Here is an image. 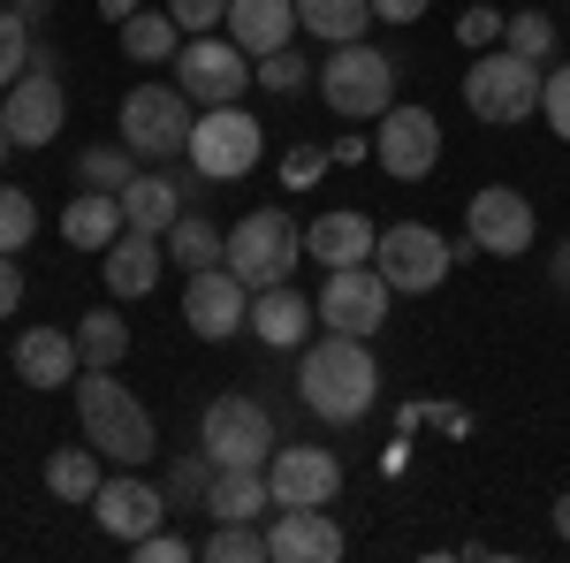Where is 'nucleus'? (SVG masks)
Returning a JSON list of instances; mask_svg holds the SVG:
<instances>
[{
  "mask_svg": "<svg viewBox=\"0 0 570 563\" xmlns=\"http://www.w3.org/2000/svg\"><path fill=\"white\" fill-rule=\"evenodd\" d=\"M389 274L365 260V266H327V290H320V320L335 336H381L389 328Z\"/></svg>",
  "mask_w": 570,
  "mask_h": 563,
  "instance_id": "obj_12",
  "label": "nucleus"
},
{
  "mask_svg": "<svg viewBox=\"0 0 570 563\" xmlns=\"http://www.w3.org/2000/svg\"><path fill=\"white\" fill-rule=\"evenodd\" d=\"M464 236L494 252V260H518L532 252V236H540V221H532V198L525 191H510V183H487L472 191V206H464Z\"/></svg>",
  "mask_w": 570,
  "mask_h": 563,
  "instance_id": "obj_14",
  "label": "nucleus"
},
{
  "mask_svg": "<svg viewBox=\"0 0 570 563\" xmlns=\"http://www.w3.org/2000/svg\"><path fill=\"white\" fill-rule=\"evenodd\" d=\"M130 549H137V563H190V541H176L168 525H153L145 541H130Z\"/></svg>",
  "mask_w": 570,
  "mask_h": 563,
  "instance_id": "obj_42",
  "label": "nucleus"
},
{
  "mask_svg": "<svg viewBox=\"0 0 570 563\" xmlns=\"http://www.w3.org/2000/svg\"><path fill=\"white\" fill-rule=\"evenodd\" d=\"M183 320H190V336H206V343L244 336V320H252V282H244L228 260L198 266V274L183 282Z\"/></svg>",
  "mask_w": 570,
  "mask_h": 563,
  "instance_id": "obj_11",
  "label": "nucleus"
},
{
  "mask_svg": "<svg viewBox=\"0 0 570 563\" xmlns=\"http://www.w3.org/2000/svg\"><path fill=\"white\" fill-rule=\"evenodd\" d=\"M548 274H556V290H570V236H563V252H556V266H548Z\"/></svg>",
  "mask_w": 570,
  "mask_h": 563,
  "instance_id": "obj_48",
  "label": "nucleus"
},
{
  "mask_svg": "<svg viewBox=\"0 0 570 563\" xmlns=\"http://www.w3.org/2000/svg\"><path fill=\"white\" fill-rule=\"evenodd\" d=\"M266 153L259 123L244 115V99L236 107H206L198 123H190V168L206 175V183H236V175H252Z\"/></svg>",
  "mask_w": 570,
  "mask_h": 563,
  "instance_id": "obj_10",
  "label": "nucleus"
},
{
  "mask_svg": "<svg viewBox=\"0 0 570 563\" xmlns=\"http://www.w3.org/2000/svg\"><path fill=\"white\" fill-rule=\"evenodd\" d=\"M228 39L244 46L252 61L297 46V0H228Z\"/></svg>",
  "mask_w": 570,
  "mask_h": 563,
  "instance_id": "obj_22",
  "label": "nucleus"
},
{
  "mask_svg": "<svg viewBox=\"0 0 570 563\" xmlns=\"http://www.w3.org/2000/svg\"><path fill=\"white\" fill-rule=\"evenodd\" d=\"M122 229H130V221H122V198H115V191H77V206H61V236H69L77 252H107Z\"/></svg>",
  "mask_w": 570,
  "mask_h": 563,
  "instance_id": "obj_26",
  "label": "nucleus"
},
{
  "mask_svg": "<svg viewBox=\"0 0 570 563\" xmlns=\"http://www.w3.org/2000/svg\"><path fill=\"white\" fill-rule=\"evenodd\" d=\"M266 487H274V511L282 503H335L343 495V457L320 449V441H289L266 457Z\"/></svg>",
  "mask_w": 570,
  "mask_h": 563,
  "instance_id": "obj_16",
  "label": "nucleus"
},
{
  "mask_svg": "<svg viewBox=\"0 0 570 563\" xmlns=\"http://www.w3.org/2000/svg\"><path fill=\"white\" fill-rule=\"evenodd\" d=\"M373 266L389 274L395 298H426V290L449 282L456 252H449V236L426 229V221H395V229H381V244H373Z\"/></svg>",
  "mask_w": 570,
  "mask_h": 563,
  "instance_id": "obj_8",
  "label": "nucleus"
},
{
  "mask_svg": "<svg viewBox=\"0 0 570 563\" xmlns=\"http://www.w3.org/2000/svg\"><path fill=\"white\" fill-rule=\"evenodd\" d=\"M297 260H305V229H297V214H289V206H252V214L228 229V266H236L252 290L289 282V274H297Z\"/></svg>",
  "mask_w": 570,
  "mask_h": 563,
  "instance_id": "obj_5",
  "label": "nucleus"
},
{
  "mask_svg": "<svg viewBox=\"0 0 570 563\" xmlns=\"http://www.w3.org/2000/svg\"><path fill=\"white\" fill-rule=\"evenodd\" d=\"M77 350H85V366H122L130 358V328H122V312H85L77 320Z\"/></svg>",
  "mask_w": 570,
  "mask_h": 563,
  "instance_id": "obj_32",
  "label": "nucleus"
},
{
  "mask_svg": "<svg viewBox=\"0 0 570 563\" xmlns=\"http://www.w3.org/2000/svg\"><path fill=\"white\" fill-rule=\"evenodd\" d=\"M99 260H107L99 274H107V290H115V298H145V290L160 282V260H168V244H160V236H145V229H122V236H115Z\"/></svg>",
  "mask_w": 570,
  "mask_h": 563,
  "instance_id": "obj_24",
  "label": "nucleus"
},
{
  "mask_svg": "<svg viewBox=\"0 0 570 563\" xmlns=\"http://www.w3.org/2000/svg\"><path fill=\"white\" fill-rule=\"evenodd\" d=\"M198 99L183 85H137L122 91V145H130L137 161H176V153H190V115Z\"/></svg>",
  "mask_w": 570,
  "mask_h": 563,
  "instance_id": "obj_6",
  "label": "nucleus"
},
{
  "mask_svg": "<svg viewBox=\"0 0 570 563\" xmlns=\"http://www.w3.org/2000/svg\"><path fill=\"white\" fill-rule=\"evenodd\" d=\"M274 511V487H266V465H214L206 479V518H236V525H259Z\"/></svg>",
  "mask_w": 570,
  "mask_h": 563,
  "instance_id": "obj_21",
  "label": "nucleus"
},
{
  "mask_svg": "<svg viewBox=\"0 0 570 563\" xmlns=\"http://www.w3.org/2000/svg\"><path fill=\"white\" fill-rule=\"evenodd\" d=\"M297 31L320 46H351L373 31V0H297Z\"/></svg>",
  "mask_w": 570,
  "mask_h": 563,
  "instance_id": "obj_28",
  "label": "nucleus"
},
{
  "mask_svg": "<svg viewBox=\"0 0 570 563\" xmlns=\"http://www.w3.org/2000/svg\"><path fill=\"white\" fill-rule=\"evenodd\" d=\"M8 8H16L23 23H46V8H53V0H8Z\"/></svg>",
  "mask_w": 570,
  "mask_h": 563,
  "instance_id": "obj_47",
  "label": "nucleus"
},
{
  "mask_svg": "<svg viewBox=\"0 0 570 563\" xmlns=\"http://www.w3.org/2000/svg\"><path fill=\"white\" fill-rule=\"evenodd\" d=\"M16 373H23V389H77V373H85L77 328H23L16 336Z\"/></svg>",
  "mask_w": 570,
  "mask_h": 563,
  "instance_id": "obj_19",
  "label": "nucleus"
},
{
  "mask_svg": "<svg viewBox=\"0 0 570 563\" xmlns=\"http://www.w3.org/2000/svg\"><path fill=\"white\" fill-rule=\"evenodd\" d=\"M137 168H145V161H137L122 137H115V145H85V153H77V191H115V198H122V183H130Z\"/></svg>",
  "mask_w": 570,
  "mask_h": 563,
  "instance_id": "obj_31",
  "label": "nucleus"
},
{
  "mask_svg": "<svg viewBox=\"0 0 570 563\" xmlns=\"http://www.w3.org/2000/svg\"><path fill=\"white\" fill-rule=\"evenodd\" d=\"M297 396H305V411H320L327 427H357L373 411V396H381V366H373L365 336L305 343V358H297Z\"/></svg>",
  "mask_w": 570,
  "mask_h": 563,
  "instance_id": "obj_1",
  "label": "nucleus"
},
{
  "mask_svg": "<svg viewBox=\"0 0 570 563\" xmlns=\"http://www.w3.org/2000/svg\"><path fill=\"white\" fill-rule=\"evenodd\" d=\"M252 77H259L266 91H305L312 77H320V69H312L297 46H282V54H259V61H252Z\"/></svg>",
  "mask_w": 570,
  "mask_h": 563,
  "instance_id": "obj_35",
  "label": "nucleus"
},
{
  "mask_svg": "<svg viewBox=\"0 0 570 563\" xmlns=\"http://www.w3.org/2000/svg\"><path fill=\"white\" fill-rule=\"evenodd\" d=\"M556 533H563V541H570V495H563V503H556Z\"/></svg>",
  "mask_w": 570,
  "mask_h": 563,
  "instance_id": "obj_49",
  "label": "nucleus"
},
{
  "mask_svg": "<svg viewBox=\"0 0 570 563\" xmlns=\"http://www.w3.org/2000/svg\"><path fill=\"white\" fill-rule=\"evenodd\" d=\"M312 85L327 91V107L343 115V123H381L395 107V69H389V54L381 46H327V61H320V77Z\"/></svg>",
  "mask_w": 570,
  "mask_h": 563,
  "instance_id": "obj_3",
  "label": "nucleus"
},
{
  "mask_svg": "<svg viewBox=\"0 0 570 563\" xmlns=\"http://www.w3.org/2000/svg\"><path fill=\"white\" fill-rule=\"evenodd\" d=\"M168 16L183 23V39H198V31L228 23V0H168Z\"/></svg>",
  "mask_w": 570,
  "mask_h": 563,
  "instance_id": "obj_40",
  "label": "nucleus"
},
{
  "mask_svg": "<svg viewBox=\"0 0 570 563\" xmlns=\"http://www.w3.org/2000/svg\"><path fill=\"white\" fill-rule=\"evenodd\" d=\"M206 563H266V525L220 518L214 533H206Z\"/></svg>",
  "mask_w": 570,
  "mask_h": 563,
  "instance_id": "obj_34",
  "label": "nucleus"
},
{
  "mask_svg": "<svg viewBox=\"0 0 570 563\" xmlns=\"http://www.w3.org/2000/svg\"><path fill=\"white\" fill-rule=\"evenodd\" d=\"M502 23H510V16H494V8H464V16H456V39L464 46H502Z\"/></svg>",
  "mask_w": 570,
  "mask_h": 563,
  "instance_id": "obj_41",
  "label": "nucleus"
},
{
  "mask_svg": "<svg viewBox=\"0 0 570 563\" xmlns=\"http://www.w3.org/2000/svg\"><path fill=\"white\" fill-rule=\"evenodd\" d=\"M31 236H39V206H31L23 191H8V183H0V252H23Z\"/></svg>",
  "mask_w": 570,
  "mask_h": 563,
  "instance_id": "obj_36",
  "label": "nucleus"
},
{
  "mask_svg": "<svg viewBox=\"0 0 570 563\" xmlns=\"http://www.w3.org/2000/svg\"><path fill=\"white\" fill-rule=\"evenodd\" d=\"M343 556V525L327 518V503H282L266 525V563H335Z\"/></svg>",
  "mask_w": 570,
  "mask_h": 563,
  "instance_id": "obj_17",
  "label": "nucleus"
},
{
  "mask_svg": "<svg viewBox=\"0 0 570 563\" xmlns=\"http://www.w3.org/2000/svg\"><path fill=\"white\" fill-rule=\"evenodd\" d=\"M434 161H441V123L426 107H389L381 137H373V168L395 175V183H426Z\"/></svg>",
  "mask_w": 570,
  "mask_h": 563,
  "instance_id": "obj_15",
  "label": "nucleus"
},
{
  "mask_svg": "<svg viewBox=\"0 0 570 563\" xmlns=\"http://www.w3.org/2000/svg\"><path fill=\"white\" fill-rule=\"evenodd\" d=\"M176 85L190 91L198 107H236L259 77H252V54L228 39V31H198V39H183V54H176Z\"/></svg>",
  "mask_w": 570,
  "mask_h": 563,
  "instance_id": "obj_9",
  "label": "nucleus"
},
{
  "mask_svg": "<svg viewBox=\"0 0 570 563\" xmlns=\"http://www.w3.org/2000/svg\"><path fill=\"white\" fill-rule=\"evenodd\" d=\"M312 320H320V304L305 298V290H289V282H266V290H252V336H259L266 350H305Z\"/></svg>",
  "mask_w": 570,
  "mask_h": 563,
  "instance_id": "obj_20",
  "label": "nucleus"
},
{
  "mask_svg": "<svg viewBox=\"0 0 570 563\" xmlns=\"http://www.w3.org/2000/svg\"><path fill=\"white\" fill-rule=\"evenodd\" d=\"M0 153H8V130H0Z\"/></svg>",
  "mask_w": 570,
  "mask_h": 563,
  "instance_id": "obj_50",
  "label": "nucleus"
},
{
  "mask_svg": "<svg viewBox=\"0 0 570 563\" xmlns=\"http://www.w3.org/2000/svg\"><path fill=\"white\" fill-rule=\"evenodd\" d=\"M23 304V266H16V252H0V320Z\"/></svg>",
  "mask_w": 570,
  "mask_h": 563,
  "instance_id": "obj_43",
  "label": "nucleus"
},
{
  "mask_svg": "<svg viewBox=\"0 0 570 563\" xmlns=\"http://www.w3.org/2000/svg\"><path fill=\"white\" fill-rule=\"evenodd\" d=\"M23 69H31V23L16 8H0V91L16 85Z\"/></svg>",
  "mask_w": 570,
  "mask_h": 563,
  "instance_id": "obj_37",
  "label": "nucleus"
},
{
  "mask_svg": "<svg viewBox=\"0 0 570 563\" xmlns=\"http://www.w3.org/2000/svg\"><path fill=\"white\" fill-rule=\"evenodd\" d=\"M320 161H327L320 145H305V153H289V183H312V175H320Z\"/></svg>",
  "mask_w": 570,
  "mask_h": 563,
  "instance_id": "obj_45",
  "label": "nucleus"
},
{
  "mask_svg": "<svg viewBox=\"0 0 570 563\" xmlns=\"http://www.w3.org/2000/svg\"><path fill=\"white\" fill-rule=\"evenodd\" d=\"M137 8H145V0H99V16H115V23H130Z\"/></svg>",
  "mask_w": 570,
  "mask_h": 563,
  "instance_id": "obj_46",
  "label": "nucleus"
},
{
  "mask_svg": "<svg viewBox=\"0 0 570 563\" xmlns=\"http://www.w3.org/2000/svg\"><path fill=\"white\" fill-rule=\"evenodd\" d=\"M160 244H168V260H176L183 274H198V266H220V260H228V229H214V214H206V206H183L176 229H168Z\"/></svg>",
  "mask_w": 570,
  "mask_h": 563,
  "instance_id": "obj_27",
  "label": "nucleus"
},
{
  "mask_svg": "<svg viewBox=\"0 0 570 563\" xmlns=\"http://www.w3.org/2000/svg\"><path fill=\"white\" fill-rule=\"evenodd\" d=\"M426 0H373V23H419Z\"/></svg>",
  "mask_w": 570,
  "mask_h": 563,
  "instance_id": "obj_44",
  "label": "nucleus"
},
{
  "mask_svg": "<svg viewBox=\"0 0 570 563\" xmlns=\"http://www.w3.org/2000/svg\"><path fill=\"white\" fill-rule=\"evenodd\" d=\"M373 244H381V229L365 214H351V206H335V214H320L305 229V260H320V266H365Z\"/></svg>",
  "mask_w": 570,
  "mask_h": 563,
  "instance_id": "obj_23",
  "label": "nucleus"
},
{
  "mask_svg": "<svg viewBox=\"0 0 570 563\" xmlns=\"http://www.w3.org/2000/svg\"><path fill=\"white\" fill-rule=\"evenodd\" d=\"M540 61H525V54H510V46H487L480 61L464 69V107L480 115V123H494V130H510V123H525V115H540Z\"/></svg>",
  "mask_w": 570,
  "mask_h": 563,
  "instance_id": "obj_4",
  "label": "nucleus"
},
{
  "mask_svg": "<svg viewBox=\"0 0 570 563\" xmlns=\"http://www.w3.org/2000/svg\"><path fill=\"white\" fill-rule=\"evenodd\" d=\"M198 449H206V465H266L282 441H274V419H266L259 396L228 389L198 411Z\"/></svg>",
  "mask_w": 570,
  "mask_h": 563,
  "instance_id": "obj_7",
  "label": "nucleus"
},
{
  "mask_svg": "<svg viewBox=\"0 0 570 563\" xmlns=\"http://www.w3.org/2000/svg\"><path fill=\"white\" fill-rule=\"evenodd\" d=\"M502 46L548 69V61H556V16H548V8H525V16H510V23H502Z\"/></svg>",
  "mask_w": 570,
  "mask_h": 563,
  "instance_id": "obj_33",
  "label": "nucleus"
},
{
  "mask_svg": "<svg viewBox=\"0 0 570 563\" xmlns=\"http://www.w3.org/2000/svg\"><path fill=\"white\" fill-rule=\"evenodd\" d=\"M206 449H198V457H183L176 473H168V511H190V503H198V495H206Z\"/></svg>",
  "mask_w": 570,
  "mask_h": 563,
  "instance_id": "obj_39",
  "label": "nucleus"
},
{
  "mask_svg": "<svg viewBox=\"0 0 570 563\" xmlns=\"http://www.w3.org/2000/svg\"><path fill=\"white\" fill-rule=\"evenodd\" d=\"M91 518L107 525L115 541H145L153 525L168 518V487H153V479L130 465V473H115L99 495H91Z\"/></svg>",
  "mask_w": 570,
  "mask_h": 563,
  "instance_id": "obj_18",
  "label": "nucleus"
},
{
  "mask_svg": "<svg viewBox=\"0 0 570 563\" xmlns=\"http://www.w3.org/2000/svg\"><path fill=\"white\" fill-rule=\"evenodd\" d=\"M540 115H548V130L570 145V61H548V77H540Z\"/></svg>",
  "mask_w": 570,
  "mask_h": 563,
  "instance_id": "obj_38",
  "label": "nucleus"
},
{
  "mask_svg": "<svg viewBox=\"0 0 570 563\" xmlns=\"http://www.w3.org/2000/svg\"><path fill=\"white\" fill-rule=\"evenodd\" d=\"M77 419H85V441L99 457H115V465H145V457L160 449L153 411L115 381V366H85V373H77Z\"/></svg>",
  "mask_w": 570,
  "mask_h": 563,
  "instance_id": "obj_2",
  "label": "nucleus"
},
{
  "mask_svg": "<svg viewBox=\"0 0 570 563\" xmlns=\"http://www.w3.org/2000/svg\"><path fill=\"white\" fill-rule=\"evenodd\" d=\"M122 54H130V61H145V69H153V61H176V54H183V23H176V16L137 8L130 23H122Z\"/></svg>",
  "mask_w": 570,
  "mask_h": 563,
  "instance_id": "obj_30",
  "label": "nucleus"
},
{
  "mask_svg": "<svg viewBox=\"0 0 570 563\" xmlns=\"http://www.w3.org/2000/svg\"><path fill=\"white\" fill-rule=\"evenodd\" d=\"M183 214V191H176V175H160V168H137L130 183H122V221L130 229H145V236H168Z\"/></svg>",
  "mask_w": 570,
  "mask_h": 563,
  "instance_id": "obj_25",
  "label": "nucleus"
},
{
  "mask_svg": "<svg viewBox=\"0 0 570 563\" xmlns=\"http://www.w3.org/2000/svg\"><path fill=\"white\" fill-rule=\"evenodd\" d=\"M61 123H69V99H61V77L53 69H23L16 85L0 91V130H8V145L39 153V145L61 137Z\"/></svg>",
  "mask_w": 570,
  "mask_h": 563,
  "instance_id": "obj_13",
  "label": "nucleus"
},
{
  "mask_svg": "<svg viewBox=\"0 0 570 563\" xmlns=\"http://www.w3.org/2000/svg\"><path fill=\"white\" fill-rule=\"evenodd\" d=\"M46 487H53L61 503H91V495L107 487V473H99V449H91V441H77V449H53V457H46Z\"/></svg>",
  "mask_w": 570,
  "mask_h": 563,
  "instance_id": "obj_29",
  "label": "nucleus"
}]
</instances>
